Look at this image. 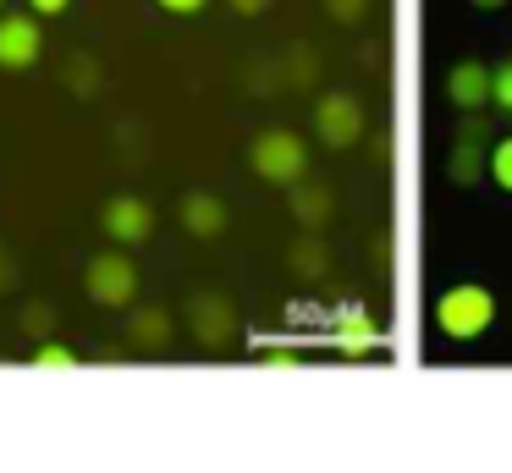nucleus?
<instances>
[{"label":"nucleus","instance_id":"obj_1","mask_svg":"<svg viewBox=\"0 0 512 473\" xmlns=\"http://www.w3.org/2000/svg\"><path fill=\"white\" fill-rule=\"evenodd\" d=\"M490 325H496V297H490V286L457 281L435 297V330L446 341H479Z\"/></svg>","mask_w":512,"mask_h":473},{"label":"nucleus","instance_id":"obj_2","mask_svg":"<svg viewBox=\"0 0 512 473\" xmlns=\"http://www.w3.org/2000/svg\"><path fill=\"white\" fill-rule=\"evenodd\" d=\"M248 165H254L259 182L292 187V182H303V171H309V143H303L298 132H287V127H270V132H259V138H254Z\"/></svg>","mask_w":512,"mask_h":473},{"label":"nucleus","instance_id":"obj_3","mask_svg":"<svg viewBox=\"0 0 512 473\" xmlns=\"http://www.w3.org/2000/svg\"><path fill=\"white\" fill-rule=\"evenodd\" d=\"M83 292L94 297L100 308H127L138 297V270L127 253H94L83 264Z\"/></svg>","mask_w":512,"mask_h":473},{"label":"nucleus","instance_id":"obj_4","mask_svg":"<svg viewBox=\"0 0 512 473\" xmlns=\"http://www.w3.org/2000/svg\"><path fill=\"white\" fill-rule=\"evenodd\" d=\"M314 138L325 149H353V143H364V105L353 94H320L314 99Z\"/></svg>","mask_w":512,"mask_h":473},{"label":"nucleus","instance_id":"obj_5","mask_svg":"<svg viewBox=\"0 0 512 473\" xmlns=\"http://www.w3.org/2000/svg\"><path fill=\"white\" fill-rule=\"evenodd\" d=\"M188 330H193V341H199L204 352H226L243 325H237V308L226 303L221 292H199L188 303Z\"/></svg>","mask_w":512,"mask_h":473},{"label":"nucleus","instance_id":"obj_6","mask_svg":"<svg viewBox=\"0 0 512 473\" xmlns=\"http://www.w3.org/2000/svg\"><path fill=\"white\" fill-rule=\"evenodd\" d=\"M100 226H105V237H111L116 248H138V242L155 231V209H149V198H138V193H116V198H105Z\"/></svg>","mask_w":512,"mask_h":473},{"label":"nucleus","instance_id":"obj_7","mask_svg":"<svg viewBox=\"0 0 512 473\" xmlns=\"http://www.w3.org/2000/svg\"><path fill=\"white\" fill-rule=\"evenodd\" d=\"M39 55H45L39 17H23V11L0 17V72H28V66H39Z\"/></svg>","mask_w":512,"mask_h":473},{"label":"nucleus","instance_id":"obj_8","mask_svg":"<svg viewBox=\"0 0 512 473\" xmlns=\"http://www.w3.org/2000/svg\"><path fill=\"white\" fill-rule=\"evenodd\" d=\"M331 347L342 352V358H369V352H380V325L358 303H347V308H336Z\"/></svg>","mask_w":512,"mask_h":473},{"label":"nucleus","instance_id":"obj_9","mask_svg":"<svg viewBox=\"0 0 512 473\" xmlns=\"http://www.w3.org/2000/svg\"><path fill=\"white\" fill-rule=\"evenodd\" d=\"M446 105L463 116V110H485L490 105V66L479 61H457L446 72Z\"/></svg>","mask_w":512,"mask_h":473},{"label":"nucleus","instance_id":"obj_10","mask_svg":"<svg viewBox=\"0 0 512 473\" xmlns=\"http://www.w3.org/2000/svg\"><path fill=\"white\" fill-rule=\"evenodd\" d=\"M177 220H182V231L188 237H199V242H215L226 231V204L215 193H188L177 204Z\"/></svg>","mask_w":512,"mask_h":473},{"label":"nucleus","instance_id":"obj_11","mask_svg":"<svg viewBox=\"0 0 512 473\" xmlns=\"http://www.w3.org/2000/svg\"><path fill=\"white\" fill-rule=\"evenodd\" d=\"M287 204H292V220H298L303 231H325V220H331L336 198H331V187L292 182V187H287Z\"/></svg>","mask_w":512,"mask_h":473},{"label":"nucleus","instance_id":"obj_12","mask_svg":"<svg viewBox=\"0 0 512 473\" xmlns=\"http://www.w3.org/2000/svg\"><path fill=\"white\" fill-rule=\"evenodd\" d=\"M171 308H138L133 319H127V347L133 352H160L171 347Z\"/></svg>","mask_w":512,"mask_h":473},{"label":"nucleus","instance_id":"obj_13","mask_svg":"<svg viewBox=\"0 0 512 473\" xmlns=\"http://www.w3.org/2000/svg\"><path fill=\"white\" fill-rule=\"evenodd\" d=\"M446 176H452V187H479V176H490V154L479 143H452Z\"/></svg>","mask_w":512,"mask_h":473},{"label":"nucleus","instance_id":"obj_14","mask_svg":"<svg viewBox=\"0 0 512 473\" xmlns=\"http://www.w3.org/2000/svg\"><path fill=\"white\" fill-rule=\"evenodd\" d=\"M287 264H292V275H309V281L331 270V253H325V237H320V231H303V237L287 248Z\"/></svg>","mask_w":512,"mask_h":473},{"label":"nucleus","instance_id":"obj_15","mask_svg":"<svg viewBox=\"0 0 512 473\" xmlns=\"http://www.w3.org/2000/svg\"><path fill=\"white\" fill-rule=\"evenodd\" d=\"M281 72H287V83L309 88V83H314V72H320V55H314L309 44H292L287 61H281Z\"/></svg>","mask_w":512,"mask_h":473},{"label":"nucleus","instance_id":"obj_16","mask_svg":"<svg viewBox=\"0 0 512 473\" xmlns=\"http://www.w3.org/2000/svg\"><path fill=\"white\" fill-rule=\"evenodd\" d=\"M67 88L78 99H94V88H100V66H94V55H72L67 61Z\"/></svg>","mask_w":512,"mask_h":473},{"label":"nucleus","instance_id":"obj_17","mask_svg":"<svg viewBox=\"0 0 512 473\" xmlns=\"http://www.w3.org/2000/svg\"><path fill=\"white\" fill-rule=\"evenodd\" d=\"M490 105H496L501 116H512V55L501 66H490Z\"/></svg>","mask_w":512,"mask_h":473},{"label":"nucleus","instance_id":"obj_18","mask_svg":"<svg viewBox=\"0 0 512 473\" xmlns=\"http://www.w3.org/2000/svg\"><path fill=\"white\" fill-rule=\"evenodd\" d=\"M490 182H496L501 193H512V138L490 143Z\"/></svg>","mask_w":512,"mask_h":473},{"label":"nucleus","instance_id":"obj_19","mask_svg":"<svg viewBox=\"0 0 512 473\" xmlns=\"http://www.w3.org/2000/svg\"><path fill=\"white\" fill-rule=\"evenodd\" d=\"M72 363H78V352L61 347V341H50V336L34 347V369H72Z\"/></svg>","mask_w":512,"mask_h":473},{"label":"nucleus","instance_id":"obj_20","mask_svg":"<svg viewBox=\"0 0 512 473\" xmlns=\"http://www.w3.org/2000/svg\"><path fill=\"white\" fill-rule=\"evenodd\" d=\"M298 347H287V341H259V369H298Z\"/></svg>","mask_w":512,"mask_h":473},{"label":"nucleus","instance_id":"obj_21","mask_svg":"<svg viewBox=\"0 0 512 473\" xmlns=\"http://www.w3.org/2000/svg\"><path fill=\"white\" fill-rule=\"evenodd\" d=\"M17 325H23V336L45 341V336H50V325H56V319H50V303H28V308H23V319H17Z\"/></svg>","mask_w":512,"mask_h":473},{"label":"nucleus","instance_id":"obj_22","mask_svg":"<svg viewBox=\"0 0 512 473\" xmlns=\"http://www.w3.org/2000/svg\"><path fill=\"white\" fill-rule=\"evenodd\" d=\"M325 11H331V22H342V28H358V22L369 17V0H325Z\"/></svg>","mask_w":512,"mask_h":473},{"label":"nucleus","instance_id":"obj_23","mask_svg":"<svg viewBox=\"0 0 512 473\" xmlns=\"http://www.w3.org/2000/svg\"><path fill=\"white\" fill-rule=\"evenodd\" d=\"M12 286H17V259H12V248L0 242V297L12 292Z\"/></svg>","mask_w":512,"mask_h":473},{"label":"nucleus","instance_id":"obj_24","mask_svg":"<svg viewBox=\"0 0 512 473\" xmlns=\"http://www.w3.org/2000/svg\"><path fill=\"white\" fill-rule=\"evenodd\" d=\"M160 11H171V17H199L204 6H210V0H155Z\"/></svg>","mask_w":512,"mask_h":473},{"label":"nucleus","instance_id":"obj_25","mask_svg":"<svg viewBox=\"0 0 512 473\" xmlns=\"http://www.w3.org/2000/svg\"><path fill=\"white\" fill-rule=\"evenodd\" d=\"M226 6H232L237 17H265V11H270V0H226Z\"/></svg>","mask_w":512,"mask_h":473},{"label":"nucleus","instance_id":"obj_26","mask_svg":"<svg viewBox=\"0 0 512 473\" xmlns=\"http://www.w3.org/2000/svg\"><path fill=\"white\" fill-rule=\"evenodd\" d=\"M67 6H72V0H28V11H34V17H61Z\"/></svg>","mask_w":512,"mask_h":473},{"label":"nucleus","instance_id":"obj_27","mask_svg":"<svg viewBox=\"0 0 512 473\" xmlns=\"http://www.w3.org/2000/svg\"><path fill=\"white\" fill-rule=\"evenodd\" d=\"M474 11H501V6H512V0H468Z\"/></svg>","mask_w":512,"mask_h":473},{"label":"nucleus","instance_id":"obj_28","mask_svg":"<svg viewBox=\"0 0 512 473\" xmlns=\"http://www.w3.org/2000/svg\"><path fill=\"white\" fill-rule=\"evenodd\" d=\"M0 6H6V0H0Z\"/></svg>","mask_w":512,"mask_h":473}]
</instances>
